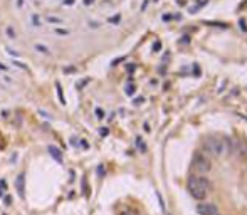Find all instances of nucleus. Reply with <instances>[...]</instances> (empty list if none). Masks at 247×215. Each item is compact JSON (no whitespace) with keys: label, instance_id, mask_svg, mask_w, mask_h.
<instances>
[{"label":"nucleus","instance_id":"obj_1","mask_svg":"<svg viewBox=\"0 0 247 215\" xmlns=\"http://www.w3.org/2000/svg\"><path fill=\"white\" fill-rule=\"evenodd\" d=\"M188 192L194 197L195 200L202 202L205 197L208 195V190H210V181L203 176H192L188 180Z\"/></svg>","mask_w":247,"mask_h":215},{"label":"nucleus","instance_id":"obj_2","mask_svg":"<svg viewBox=\"0 0 247 215\" xmlns=\"http://www.w3.org/2000/svg\"><path fill=\"white\" fill-rule=\"evenodd\" d=\"M205 150L214 156H220L227 151L229 148V140L227 138H220V136H208L205 140Z\"/></svg>","mask_w":247,"mask_h":215},{"label":"nucleus","instance_id":"obj_3","mask_svg":"<svg viewBox=\"0 0 247 215\" xmlns=\"http://www.w3.org/2000/svg\"><path fill=\"white\" fill-rule=\"evenodd\" d=\"M192 170L194 171H197V173H208L210 170H212V161L208 160L205 155H200V153H197L194 156V160H192Z\"/></svg>","mask_w":247,"mask_h":215},{"label":"nucleus","instance_id":"obj_4","mask_svg":"<svg viewBox=\"0 0 247 215\" xmlns=\"http://www.w3.org/2000/svg\"><path fill=\"white\" fill-rule=\"evenodd\" d=\"M197 214L198 215H215L217 214V205L210 202H200L197 203Z\"/></svg>","mask_w":247,"mask_h":215},{"label":"nucleus","instance_id":"obj_5","mask_svg":"<svg viewBox=\"0 0 247 215\" xmlns=\"http://www.w3.org/2000/svg\"><path fill=\"white\" fill-rule=\"evenodd\" d=\"M15 188H17L19 197L24 200V198H25V175L24 173H20L19 176H17V180H15Z\"/></svg>","mask_w":247,"mask_h":215},{"label":"nucleus","instance_id":"obj_6","mask_svg":"<svg viewBox=\"0 0 247 215\" xmlns=\"http://www.w3.org/2000/svg\"><path fill=\"white\" fill-rule=\"evenodd\" d=\"M49 153L52 155V158H56V161H57V163H62V153L59 151V148L49 146Z\"/></svg>","mask_w":247,"mask_h":215},{"label":"nucleus","instance_id":"obj_7","mask_svg":"<svg viewBox=\"0 0 247 215\" xmlns=\"http://www.w3.org/2000/svg\"><path fill=\"white\" fill-rule=\"evenodd\" d=\"M136 145H138V150H140L141 153H145V151H146V145H145V141L141 140V136L136 138Z\"/></svg>","mask_w":247,"mask_h":215},{"label":"nucleus","instance_id":"obj_8","mask_svg":"<svg viewBox=\"0 0 247 215\" xmlns=\"http://www.w3.org/2000/svg\"><path fill=\"white\" fill-rule=\"evenodd\" d=\"M203 5H207V0H200V2H198V5H195L194 8L190 10V12H192V13H194V12H197V10H198L200 7H203Z\"/></svg>","mask_w":247,"mask_h":215},{"label":"nucleus","instance_id":"obj_9","mask_svg":"<svg viewBox=\"0 0 247 215\" xmlns=\"http://www.w3.org/2000/svg\"><path fill=\"white\" fill-rule=\"evenodd\" d=\"M35 49H37V51H39V52H42V54H46V56H49V49H47V47H44V46H35Z\"/></svg>","mask_w":247,"mask_h":215},{"label":"nucleus","instance_id":"obj_10","mask_svg":"<svg viewBox=\"0 0 247 215\" xmlns=\"http://www.w3.org/2000/svg\"><path fill=\"white\" fill-rule=\"evenodd\" d=\"M134 91H136V87H134L133 84H128V86H126V93H128V96H133Z\"/></svg>","mask_w":247,"mask_h":215},{"label":"nucleus","instance_id":"obj_11","mask_svg":"<svg viewBox=\"0 0 247 215\" xmlns=\"http://www.w3.org/2000/svg\"><path fill=\"white\" fill-rule=\"evenodd\" d=\"M57 93H59V99L62 104H66V99H64V96H62V87H61V84H57Z\"/></svg>","mask_w":247,"mask_h":215},{"label":"nucleus","instance_id":"obj_12","mask_svg":"<svg viewBox=\"0 0 247 215\" xmlns=\"http://www.w3.org/2000/svg\"><path fill=\"white\" fill-rule=\"evenodd\" d=\"M77 143H79V146H81V148H84V150H87V148H89V143H87L86 140H79Z\"/></svg>","mask_w":247,"mask_h":215},{"label":"nucleus","instance_id":"obj_13","mask_svg":"<svg viewBox=\"0 0 247 215\" xmlns=\"http://www.w3.org/2000/svg\"><path fill=\"white\" fill-rule=\"evenodd\" d=\"M98 173H99V176H104V168H103V165L98 167Z\"/></svg>","mask_w":247,"mask_h":215},{"label":"nucleus","instance_id":"obj_14","mask_svg":"<svg viewBox=\"0 0 247 215\" xmlns=\"http://www.w3.org/2000/svg\"><path fill=\"white\" fill-rule=\"evenodd\" d=\"M96 114H98V116H99V118H103V116H104V113H103V109H99V108H98V109H96Z\"/></svg>","mask_w":247,"mask_h":215},{"label":"nucleus","instance_id":"obj_15","mask_svg":"<svg viewBox=\"0 0 247 215\" xmlns=\"http://www.w3.org/2000/svg\"><path fill=\"white\" fill-rule=\"evenodd\" d=\"M99 133H101V136H106V134H108V128H103Z\"/></svg>","mask_w":247,"mask_h":215},{"label":"nucleus","instance_id":"obj_16","mask_svg":"<svg viewBox=\"0 0 247 215\" xmlns=\"http://www.w3.org/2000/svg\"><path fill=\"white\" fill-rule=\"evenodd\" d=\"M153 49H155V51H160V49H161V44H160V42H156V44L153 46Z\"/></svg>","mask_w":247,"mask_h":215},{"label":"nucleus","instance_id":"obj_17","mask_svg":"<svg viewBox=\"0 0 247 215\" xmlns=\"http://www.w3.org/2000/svg\"><path fill=\"white\" fill-rule=\"evenodd\" d=\"M0 71H8V67L4 66V64H0Z\"/></svg>","mask_w":247,"mask_h":215},{"label":"nucleus","instance_id":"obj_18","mask_svg":"<svg viewBox=\"0 0 247 215\" xmlns=\"http://www.w3.org/2000/svg\"><path fill=\"white\" fill-rule=\"evenodd\" d=\"M241 25H242V30H247V27H246V22H244V20H241Z\"/></svg>","mask_w":247,"mask_h":215},{"label":"nucleus","instance_id":"obj_19","mask_svg":"<svg viewBox=\"0 0 247 215\" xmlns=\"http://www.w3.org/2000/svg\"><path fill=\"white\" fill-rule=\"evenodd\" d=\"M215 215H219V214H215Z\"/></svg>","mask_w":247,"mask_h":215}]
</instances>
